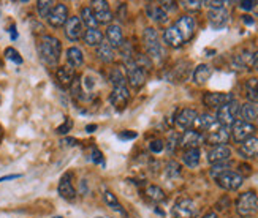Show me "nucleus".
<instances>
[{"label": "nucleus", "mask_w": 258, "mask_h": 218, "mask_svg": "<svg viewBox=\"0 0 258 218\" xmlns=\"http://www.w3.org/2000/svg\"><path fill=\"white\" fill-rule=\"evenodd\" d=\"M36 51L41 62L48 67H57L59 59H60V51L62 44L60 41L52 35H43L36 44Z\"/></svg>", "instance_id": "f257e3e1"}, {"label": "nucleus", "mask_w": 258, "mask_h": 218, "mask_svg": "<svg viewBox=\"0 0 258 218\" xmlns=\"http://www.w3.org/2000/svg\"><path fill=\"white\" fill-rule=\"evenodd\" d=\"M143 40H144L146 51L149 54V59L154 62H160L165 56V49L160 43L157 30H155L154 27H147V29H144Z\"/></svg>", "instance_id": "f03ea898"}, {"label": "nucleus", "mask_w": 258, "mask_h": 218, "mask_svg": "<svg viewBox=\"0 0 258 218\" xmlns=\"http://www.w3.org/2000/svg\"><path fill=\"white\" fill-rule=\"evenodd\" d=\"M258 209V196L255 192H246L238 198L236 211L241 217H251Z\"/></svg>", "instance_id": "7ed1b4c3"}, {"label": "nucleus", "mask_w": 258, "mask_h": 218, "mask_svg": "<svg viewBox=\"0 0 258 218\" xmlns=\"http://www.w3.org/2000/svg\"><path fill=\"white\" fill-rule=\"evenodd\" d=\"M239 103L236 102V100H232V102L230 103H227V105H224V106H220L219 109H217V122L220 123V125H224V126H232L235 122H236V117H238V114H239Z\"/></svg>", "instance_id": "20e7f679"}, {"label": "nucleus", "mask_w": 258, "mask_h": 218, "mask_svg": "<svg viewBox=\"0 0 258 218\" xmlns=\"http://www.w3.org/2000/svg\"><path fill=\"white\" fill-rule=\"evenodd\" d=\"M171 215H173V218H197L198 207H197L195 201H192L190 198H182L174 204Z\"/></svg>", "instance_id": "39448f33"}, {"label": "nucleus", "mask_w": 258, "mask_h": 218, "mask_svg": "<svg viewBox=\"0 0 258 218\" xmlns=\"http://www.w3.org/2000/svg\"><path fill=\"white\" fill-rule=\"evenodd\" d=\"M243 180H244L243 176L239 174V172H236V171H232V169L222 172V174H220V176L216 179L217 185H219L220 188L227 190V192H235V190L241 188Z\"/></svg>", "instance_id": "423d86ee"}, {"label": "nucleus", "mask_w": 258, "mask_h": 218, "mask_svg": "<svg viewBox=\"0 0 258 218\" xmlns=\"http://www.w3.org/2000/svg\"><path fill=\"white\" fill-rule=\"evenodd\" d=\"M125 70H127V81L133 89H140L146 83V71L138 67L135 60H127L125 62Z\"/></svg>", "instance_id": "0eeeda50"}, {"label": "nucleus", "mask_w": 258, "mask_h": 218, "mask_svg": "<svg viewBox=\"0 0 258 218\" xmlns=\"http://www.w3.org/2000/svg\"><path fill=\"white\" fill-rule=\"evenodd\" d=\"M109 102H111V105L117 109V111L125 109L128 102H130V90L127 89V84L113 86V92L109 95Z\"/></svg>", "instance_id": "6e6552de"}, {"label": "nucleus", "mask_w": 258, "mask_h": 218, "mask_svg": "<svg viewBox=\"0 0 258 218\" xmlns=\"http://www.w3.org/2000/svg\"><path fill=\"white\" fill-rule=\"evenodd\" d=\"M232 133L233 139L236 142H244L246 139L252 138V134L255 133V126L254 123H249V122H244V120H236L233 125H232Z\"/></svg>", "instance_id": "1a4fd4ad"}, {"label": "nucleus", "mask_w": 258, "mask_h": 218, "mask_svg": "<svg viewBox=\"0 0 258 218\" xmlns=\"http://www.w3.org/2000/svg\"><path fill=\"white\" fill-rule=\"evenodd\" d=\"M68 21V8L65 3H56L54 8L51 10L49 16H48V22L54 29H59V27L65 25V22Z\"/></svg>", "instance_id": "9d476101"}, {"label": "nucleus", "mask_w": 258, "mask_h": 218, "mask_svg": "<svg viewBox=\"0 0 258 218\" xmlns=\"http://www.w3.org/2000/svg\"><path fill=\"white\" fill-rule=\"evenodd\" d=\"M174 27H176L178 32L181 33L182 40L189 41L193 36V32H195V19H193V17L189 16V14H184V16L179 17L178 22L174 24Z\"/></svg>", "instance_id": "9b49d317"}, {"label": "nucleus", "mask_w": 258, "mask_h": 218, "mask_svg": "<svg viewBox=\"0 0 258 218\" xmlns=\"http://www.w3.org/2000/svg\"><path fill=\"white\" fill-rule=\"evenodd\" d=\"M232 157V149L228 145H214L208 152V161L211 165H219V163H227Z\"/></svg>", "instance_id": "f8f14e48"}, {"label": "nucleus", "mask_w": 258, "mask_h": 218, "mask_svg": "<svg viewBox=\"0 0 258 218\" xmlns=\"http://www.w3.org/2000/svg\"><path fill=\"white\" fill-rule=\"evenodd\" d=\"M230 136H232V133H230L228 126L220 125V126H217L214 131L208 133V136L205 138V142L213 144V147H214V145H227Z\"/></svg>", "instance_id": "ddd939ff"}, {"label": "nucleus", "mask_w": 258, "mask_h": 218, "mask_svg": "<svg viewBox=\"0 0 258 218\" xmlns=\"http://www.w3.org/2000/svg\"><path fill=\"white\" fill-rule=\"evenodd\" d=\"M233 98L232 94H220V92H208L203 97V103H205L208 108H214L219 109L220 106H224L227 103H230Z\"/></svg>", "instance_id": "4468645a"}, {"label": "nucleus", "mask_w": 258, "mask_h": 218, "mask_svg": "<svg viewBox=\"0 0 258 218\" xmlns=\"http://www.w3.org/2000/svg\"><path fill=\"white\" fill-rule=\"evenodd\" d=\"M203 142H205V136H203L201 133H198V131H195V130H187L179 139L181 147H184L186 150L198 149Z\"/></svg>", "instance_id": "2eb2a0df"}, {"label": "nucleus", "mask_w": 258, "mask_h": 218, "mask_svg": "<svg viewBox=\"0 0 258 218\" xmlns=\"http://www.w3.org/2000/svg\"><path fill=\"white\" fill-rule=\"evenodd\" d=\"M198 117V112L195 109H190V108H186L182 109V111L178 114L176 117V125L179 126L181 130H192V126L195 125V120Z\"/></svg>", "instance_id": "dca6fc26"}, {"label": "nucleus", "mask_w": 258, "mask_h": 218, "mask_svg": "<svg viewBox=\"0 0 258 218\" xmlns=\"http://www.w3.org/2000/svg\"><path fill=\"white\" fill-rule=\"evenodd\" d=\"M208 19L213 29H224L230 21V14L227 8H217V10H209Z\"/></svg>", "instance_id": "f3484780"}, {"label": "nucleus", "mask_w": 258, "mask_h": 218, "mask_svg": "<svg viewBox=\"0 0 258 218\" xmlns=\"http://www.w3.org/2000/svg\"><path fill=\"white\" fill-rule=\"evenodd\" d=\"M65 36L70 40V41H78L81 36H82V24H81V19L78 16H71L68 17V21L65 22Z\"/></svg>", "instance_id": "a211bd4d"}, {"label": "nucleus", "mask_w": 258, "mask_h": 218, "mask_svg": "<svg viewBox=\"0 0 258 218\" xmlns=\"http://www.w3.org/2000/svg\"><path fill=\"white\" fill-rule=\"evenodd\" d=\"M197 128V131H206V133H211V131H214L217 126H220V123L217 122V119L214 115H211L208 112L205 114H200L197 117V120H195V125H193Z\"/></svg>", "instance_id": "6ab92c4d"}, {"label": "nucleus", "mask_w": 258, "mask_h": 218, "mask_svg": "<svg viewBox=\"0 0 258 218\" xmlns=\"http://www.w3.org/2000/svg\"><path fill=\"white\" fill-rule=\"evenodd\" d=\"M57 192L59 195L67 199V201H73L76 198V190L71 184V174H63L60 182H59V187H57Z\"/></svg>", "instance_id": "aec40b11"}, {"label": "nucleus", "mask_w": 258, "mask_h": 218, "mask_svg": "<svg viewBox=\"0 0 258 218\" xmlns=\"http://www.w3.org/2000/svg\"><path fill=\"white\" fill-rule=\"evenodd\" d=\"M106 38L108 43L111 44L113 48H122L124 46V33L122 29L116 24H109L106 29Z\"/></svg>", "instance_id": "412c9836"}, {"label": "nucleus", "mask_w": 258, "mask_h": 218, "mask_svg": "<svg viewBox=\"0 0 258 218\" xmlns=\"http://www.w3.org/2000/svg\"><path fill=\"white\" fill-rule=\"evenodd\" d=\"M239 155L244 157V158H257L258 157V138L252 136V138H249L244 142H241Z\"/></svg>", "instance_id": "4be33fe9"}, {"label": "nucleus", "mask_w": 258, "mask_h": 218, "mask_svg": "<svg viewBox=\"0 0 258 218\" xmlns=\"http://www.w3.org/2000/svg\"><path fill=\"white\" fill-rule=\"evenodd\" d=\"M56 78H57V83L60 87L63 89H68L73 86V83H75V70H73L71 67H60L56 73Z\"/></svg>", "instance_id": "5701e85b"}, {"label": "nucleus", "mask_w": 258, "mask_h": 218, "mask_svg": "<svg viewBox=\"0 0 258 218\" xmlns=\"http://www.w3.org/2000/svg\"><path fill=\"white\" fill-rule=\"evenodd\" d=\"M163 41L171 48H179L184 44L182 36H181V33L178 32V29L174 25L168 27V29L163 32Z\"/></svg>", "instance_id": "b1692460"}, {"label": "nucleus", "mask_w": 258, "mask_h": 218, "mask_svg": "<svg viewBox=\"0 0 258 218\" xmlns=\"http://www.w3.org/2000/svg\"><path fill=\"white\" fill-rule=\"evenodd\" d=\"M239 115L243 117L244 122H249V123L255 122L258 119V105L251 103V102L244 103L241 108H239Z\"/></svg>", "instance_id": "393cba45"}, {"label": "nucleus", "mask_w": 258, "mask_h": 218, "mask_svg": "<svg viewBox=\"0 0 258 218\" xmlns=\"http://www.w3.org/2000/svg\"><path fill=\"white\" fill-rule=\"evenodd\" d=\"M114 48L109 44L108 41H101L98 46H97V57L101 60V62H105V63H109V62H113L114 60Z\"/></svg>", "instance_id": "a878e982"}, {"label": "nucleus", "mask_w": 258, "mask_h": 218, "mask_svg": "<svg viewBox=\"0 0 258 218\" xmlns=\"http://www.w3.org/2000/svg\"><path fill=\"white\" fill-rule=\"evenodd\" d=\"M67 62H68V67H71L73 70L82 67V63H84V56H82L81 49L75 48V46L68 48L67 49Z\"/></svg>", "instance_id": "bb28decb"}, {"label": "nucleus", "mask_w": 258, "mask_h": 218, "mask_svg": "<svg viewBox=\"0 0 258 218\" xmlns=\"http://www.w3.org/2000/svg\"><path fill=\"white\" fill-rule=\"evenodd\" d=\"M211 76H213V68L206 65V63H201V65H198L195 71H193V81H195L197 84H205L206 81H209Z\"/></svg>", "instance_id": "cd10ccee"}, {"label": "nucleus", "mask_w": 258, "mask_h": 218, "mask_svg": "<svg viewBox=\"0 0 258 218\" xmlns=\"http://www.w3.org/2000/svg\"><path fill=\"white\" fill-rule=\"evenodd\" d=\"M81 24H84L87 29H97V17H95V13L92 11L90 6H84L81 10Z\"/></svg>", "instance_id": "c85d7f7f"}, {"label": "nucleus", "mask_w": 258, "mask_h": 218, "mask_svg": "<svg viewBox=\"0 0 258 218\" xmlns=\"http://www.w3.org/2000/svg\"><path fill=\"white\" fill-rule=\"evenodd\" d=\"M84 38V43L87 46H98V44L103 41V33H101L98 29H87L82 35Z\"/></svg>", "instance_id": "c756f323"}, {"label": "nucleus", "mask_w": 258, "mask_h": 218, "mask_svg": "<svg viewBox=\"0 0 258 218\" xmlns=\"http://www.w3.org/2000/svg\"><path fill=\"white\" fill-rule=\"evenodd\" d=\"M147 14H149L154 21H157V22H160V24L168 22V14L162 10L160 5L149 3V5H147Z\"/></svg>", "instance_id": "7c9ffc66"}, {"label": "nucleus", "mask_w": 258, "mask_h": 218, "mask_svg": "<svg viewBox=\"0 0 258 218\" xmlns=\"http://www.w3.org/2000/svg\"><path fill=\"white\" fill-rule=\"evenodd\" d=\"M200 149H189L184 152V155H182V161H184V165L189 166V168H197L200 165Z\"/></svg>", "instance_id": "2f4dec72"}, {"label": "nucleus", "mask_w": 258, "mask_h": 218, "mask_svg": "<svg viewBox=\"0 0 258 218\" xmlns=\"http://www.w3.org/2000/svg\"><path fill=\"white\" fill-rule=\"evenodd\" d=\"M146 196L152 203H163L165 199H167V195H165V192H163L160 187H157V185L147 187L146 188Z\"/></svg>", "instance_id": "473e14b6"}, {"label": "nucleus", "mask_w": 258, "mask_h": 218, "mask_svg": "<svg viewBox=\"0 0 258 218\" xmlns=\"http://www.w3.org/2000/svg\"><path fill=\"white\" fill-rule=\"evenodd\" d=\"M246 92L251 103H258V79L251 78L246 83Z\"/></svg>", "instance_id": "72a5a7b5"}, {"label": "nucleus", "mask_w": 258, "mask_h": 218, "mask_svg": "<svg viewBox=\"0 0 258 218\" xmlns=\"http://www.w3.org/2000/svg\"><path fill=\"white\" fill-rule=\"evenodd\" d=\"M103 199H105V203H106L109 207H111L114 212L121 214V215H127L125 209L121 206V203L117 201V198H116L111 192H105V193H103Z\"/></svg>", "instance_id": "f704fd0d"}, {"label": "nucleus", "mask_w": 258, "mask_h": 218, "mask_svg": "<svg viewBox=\"0 0 258 218\" xmlns=\"http://www.w3.org/2000/svg\"><path fill=\"white\" fill-rule=\"evenodd\" d=\"M54 3L52 0H40V2H36V11H38L40 17L43 19H48V16L51 13V10L54 8Z\"/></svg>", "instance_id": "c9c22d12"}, {"label": "nucleus", "mask_w": 258, "mask_h": 218, "mask_svg": "<svg viewBox=\"0 0 258 218\" xmlns=\"http://www.w3.org/2000/svg\"><path fill=\"white\" fill-rule=\"evenodd\" d=\"M165 174H167V177L170 179H176L181 176V166H179V163L178 161H168L167 163V166H165Z\"/></svg>", "instance_id": "e433bc0d"}, {"label": "nucleus", "mask_w": 258, "mask_h": 218, "mask_svg": "<svg viewBox=\"0 0 258 218\" xmlns=\"http://www.w3.org/2000/svg\"><path fill=\"white\" fill-rule=\"evenodd\" d=\"M5 57H6L8 60L14 62L16 65H21V63H22V57H21V54L17 52L14 48H6V49H5Z\"/></svg>", "instance_id": "4c0bfd02"}, {"label": "nucleus", "mask_w": 258, "mask_h": 218, "mask_svg": "<svg viewBox=\"0 0 258 218\" xmlns=\"http://www.w3.org/2000/svg\"><path fill=\"white\" fill-rule=\"evenodd\" d=\"M95 17H97V22L98 24H109L113 21V13H111V10H103V11H98V13H95Z\"/></svg>", "instance_id": "58836bf2"}, {"label": "nucleus", "mask_w": 258, "mask_h": 218, "mask_svg": "<svg viewBox=\"0 0 258 218\" xmlns=\"http://www.w3.org/2000/svg\"><path fill=\"white\" fill-rule=\"evenodd\" d=\"M225 171H230V165H228V163H219V165H214L213 168H211L209 174H211V177L217 179Z\"/></svg>", "instance_id": "ea45409f"}, {"label": "nucleus", "mask_w": 258, "mask_h": 218, "mask_svg": "<svg viewBox=\"0 0 258 218\" xmlns=\"http://www.w3.org/2000/svg\"><path fill=\"white\" fill-rule=\"evenodd\" d=\"M179 139H181V136H179V134H176V133H171V134L168 136V141H167V150H168L170 153H173L174 150H176L178 144H179Z\"/></svg>", "instance_id": "a19ab883"}, {"label": "nucleus", "mask_w": 258, "mask_h": 218, "mask_svg": "<svg viewBox=\"0 0 258 218\" xmlns=\"http://www.w3.org/2000/svg\"><path fill=\"white\" fill-rule=\"evenodd\" d=\"M109 79H111V84H113V86L127 84V83H125V76L122 75V71L117 70V68L111 73V76H109Z\"/></svg>", "instance_id": "79ce46f5"}, {"label": "nucleus", "mask_w": 258, "mask_h": 218, "mask_svg": "<svg viewBox=\"0 0 258 218\" xmlns=\"http://www.w3.org/2000/svg\"><path fill=\"white\" fill-rule=\"evenodd\" d=\"M181 5L189 11H198L201 8V5H203V2H200V0H192V2L186 0V2H181Z\"/></svg>", "instance_id": "37998d69"}, {"label": "nucleus", "mask_w": 258, "mask_h": 218, "mask_svg": "<svg viewBox=\"0 0 258 218\" xmlns=\"http://www.w3.org/2000/svg\"><path fill=\"white\" fill-rule=\"evenodd\" d=\"M92 11L94 13H98V11H103V10H108V2L106 0H94V2H92Z\"/></svg>", "instance_id": "c03bdc74"}, {"label": "nucleus", "mask_w": 258, "mask_h": 218, "mask_svg": "<svg viewBox=\"0 0 258 218\" xmlns=\"http://www.w3.org/2000/svg\"><path fill=\"white\" fill-rule=\"evenodd\" d=\"M149 149H151V152H154V153H160V152L165 149V142L160 141V139H155V141H152V142L149 144Z\"/></svg>", "instance_id": "a18cd8bd"}, {"label": "nucleus", "mask_w": 258, "mask_h": 218, "mask_svg": "<svg viewBox=\"0 0 258 218\" xmlns=\"http://www.w3.org/2000/svg\"><path fill=\"white\" fill-rule=\"evenodd\" d=\"M92 161L95 163V165H100V166H105V160H103V153H101L100 150L94 149V152H92Z\"/></svg>", "instance_id": "49530a36"}, {"label": "nucleus", "mask_w": 258, "mask_h": 218, "mask_svg": "<svg viewBox=\"0 0 258 218\" xmlns=\"http://www.w3.org/2000/svg\"><path fill=\"white\" fill-rule=\"evenodd\" d=\"M71 126H73V120H71V119H67L65 123L60 125V126H57V133H59V134H65V133H68V131L71 130Z\"/></svg>", "instance_id": "de8ad7c7"}, {"label": "nucleus", "mask_w": 258, "mask_h": 218, "mask_svg": "<svg viewBox=\"0 0 258 218\" xmlns=\"http://www.w3.org/2000/svg\"><path fill=\"white\" fill-rule=\"evenodd\" d=\"M205 5H208L211 10H217V8H225L227 2H222V0H217V2H214V0H211V2H203Z\"/></svg>", "instance_id": "09e8293b"}, {"label": "nucleus", "mask_w": 258, "mask_h": 218, "mask_svg": "<svg viewBox=\"0 0 258 218\" xmlns=\"http://www.w3.org/2000/svg\"><path fill=\"white\" fill-rule=\"evenodd\" d=\"M160 6H162V10L165 11V13H170V11H174V10H176V3H174V2H162L160 3Z\"/></svg>", "instance_id": "8fccbe9b"}, {"label": "nucleus", "mask_w": 258, "mask_h": 218, "mask_svg": "<svg viewBox=\"0 0 258 218\" xmlns=\"http://www.w3.org/2000/svg\"><path fill=\"white\" fill-rule=\"evenodd\" d=\"M136 133L135 131H122L121 134H119V139H122V141H128V139H135L136 138Z\"/></svg>", "instance_id": "3c124183"}, {"label": "nucleus", "mask_w": 258, "mask_h": 218, "mask_svg": "<svg viewBox=\"0 0 258 218\" xmlns=\"http://www.w3.org/2000/svg\"><path fill=\"white\" fill-rule=\"evenodd\" d=\"M254 6H255V2H252V0H244V2L239 3V8H241V10H246V11L254 10Z\"/></svg>", "instance_id": "603ef678"}, {"label": "nucleus", "mask_w": 258, "mask_h": 218, "mask_svg": "<svg viewBox=\"0 0 258 218\" xmlns=\"http://www.w3.org/2000/svg\"><path fill=\"white\" fill-rule=\"evenodd\" d=\"M252 65H254V68L258 71V51L252 56Z\"/></svg>", "instance_id": "864d4df0"}, {"label": "nucleus", "mask_w": 258, "mask_h": 218, "mask_svg": "<svg viewBox=\"0 0 258 218\" xmlns=\"http://www.w3.org/2000/svg\"><path fill=\"white\" fill-rule=\"evenodd\" d=\"M17 177H21L19 174H13V176H5V177H0V184L5 180H13V179H17Z\"/></svg>", "instance_id": "5fc2aeb1"}, {"label": "nucleus", "mask_w": 258, "mask_h": 218, "mask_svg": "<svg viewBox=\"0 0 258 218\" xmlns=\"http://www.w3.org/2000/svg\"><path fill=\"white\" fill-rule=\"evenodd\" d=\"M10 32H11V40H16V38H17V32H16V29H14V25L10 29Z\"/></svg>", "instance_id": "6e6d98bb"}, {"label": "nucleus", "mask_w": 258, "mask_h": 218, "mask_svg": "<svg viewBox=\"0 0 258 218\" xmlns=\"http://www.w3.org/2000/svg\"><path fill=\"white\" fill-rule=\"evenodd\" d=\"M244 22L249 24V25H252V24H254V19H252L251 16H244Z\"/></svg>", "instance_id": "4d7b16f0"}, {"label": "nucleus", "mask_w": 258, "mask_h": 218, "mask_svg": "<svg viewBox=\"0 0 258 218\" xmlns=\"http://www.w3.org/2000/svg\"><path fill=\"white\" fill-rule=\"evenodd\" d=\"M203 218H219V215L216 212H209V214H206Z\"/></svg>", "instance_id": "13d9d810"}, {"label": "nucleus", "mask_w": 258, "mask_h": 218, "mask_svg": "<svg viewBox=\"0 0 258 218\" xmlns=\"http://www.w3.org/2000/svg\"><path fill=\"white\" fill-rule=\"evenodd\" d=\"M89 133H92V131H94V130H97V125H87V128H86Z\"/></svg>", "instance_id": "bf43d9fd"}, {"label": "nucleus", "mask_w": 258, "mask_h": 218, "mask_svg": "<svg viewBox=\"0 0 258 218\" xmlns=\"http://www.w3.org/2000/svg\"><path fill=\"white\" fill-rule=\"evenodd\" d=\"M65 142H68L70 145H76V139H70V138H67Z\"/></svg>", "instance_id": "052dcab7"}, {"label": "nucleus", "mask_w": 258, "mask_h": 218, "mask_svg": "<svg viewBox=\"0 0 258 218\" xmlns=\"http://www.w3.org/2000/svg\"><path fill=\"white\" fill-rule=\"evenodd\" d=\"M56 218H62V217H56Z\"/></svg>", "instance_id": "680f3d73"}]
</instances>
